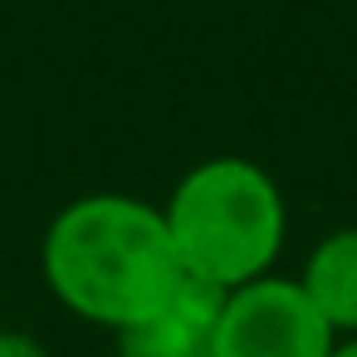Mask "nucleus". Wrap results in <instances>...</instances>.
Segmentation results:
<instances>
[{
    "label": "nucleus",
    "mask_w": 357,
    "mask_h": 357,
    "mask_svg": "<svg viewBox=\"0 0 357 357\" xmlns=\"http://www.w3.org/2000/svg\"><path fill=\"white\" fill-rule=\"evenodd\" d=\"M298 289L337 337H357V225H342L308 250Z\"/></svg>",
    "instance_id": "5"
},
{
    "label": "nucleus",
    "mask_w": 357,
    "mask_h": 357,
    "mask_svg": "<svg viewBox=\"0 0 357 357\" xmlns=\"http://www.w3.org/2000/svg\"><path fill=\"white\" fill-rule=\"evenodd\" d=\"M50 294L84 323L108 333L147 318L186 274L176 264L162 206L93 191L69 201L40 245Z\"/></svg>",
    "instance_id": "1"
},
{
    "label": "nucleus",
    "mask_w": 357,
    "mask_h": 357,
    "mask_svg": "<svg viewBox=\"0 0 357 357\" xmlns=\"http://www.w3.org/2000/svg\"><path fill=\"white\" fill-rule=\"evenodd\" d=\"M0 357H50V347H45L35 333H20V328H0Z\"/></svg>",
    "instance_id": "6"
},
{
    "label": "nucleus",
    "mask_w": 357,
    "mask_h": 357,
    "mask_svg": "<svg viewBox=\"0 0 357 357\" xmlns=\"http://www.w3.org/2000/svg\"><path fill=\"white\" fill-rule=\"evenodd\" d=\"M176 264L220 294L274 274L289 235V206L279 181L245 157H211L191 167L162 206Z\"/></svg>",
    "instance_id": "2"
},
{
    "label": "nucleus",
    "mask_w": 357,
    "mask_h": 357,
    "mask_svg": "<svg viewBox=\"0 0 357 357\" xmlns=\"http://www.w3.org/2000/svg\"><path fill=\"white\" fill-rule=\"evenodd\" d=\"M337 333L303 298L298 279L264 274L220 298L211 357H328Z\"/></svg>",
    "instance_id": "3"
},
{
    "label": "nucleus",
    "mask_w": 357,
    "mask_h": 357,
    "mask_svg": "<svg viewBox=\"0 0 357 357\" xmlns=\"http://www.w3.org/2000/svg\"><path fill=\"white\" fill-rule=\"evenodd\" d=\"M220 298H225L220 289L201 279H181L147 318L113 333L118 357H211Z\"/></svg>",
    "instance_id": "4"
},
{
    "label": "nucleus",
    "mask_w": 357,
    "mask_h": 357,
    "mask_svg": "<svg viewBox=\"0 0 357 357\" xmlns=\"http://www.w3.org/2000/svg\"><path fill=\"white\" fill-rule=\"evenodd\" d=\"M328 357H357V337H337V347Z\"/></svg>",
    "instance_id": "7"
}]
</instances>
